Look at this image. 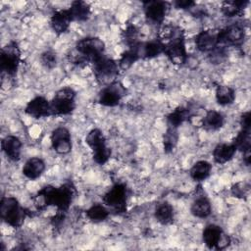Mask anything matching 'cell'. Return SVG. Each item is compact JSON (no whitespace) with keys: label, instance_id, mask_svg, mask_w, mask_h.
I'll return each instance as SVG.
<instances>
[{"label":"cell","instance_id":"4316f807","mask_svg":"<svg viewBox=\"0 0 251 251\" xmlns=\"http://www.w3.org/2000/svg\"><path fill=\"white\" fill-rule=\"evenodd\" d=\"M154 216L161 225H170L174 221V208L170 203L163 202L156 207Z\"/></svg>","mask_w":251,"mask_h":251},{"label":"cell","instance_id":"8d00e7d4","mask_svg":"<svg viewBox=\"0 0 251 251\" xmlns=\"http://www.w3.org/2000/svg\"><path fill=\"white\" fill-rule=\"evenodd\" d=\"M248 186L243 182H237L231 187V194L237 198H245L248 192Z\"/></svg>","mask_w":251,"mask_h":251},{"label":"cell","instance_id":"5b68a950","mask_svg":"<svg viewBox=\"0 0 251 251\" xmlns=\"http://www.w3.org/2000/svg\"><path fill=\"white\" fill-rule=\"evenodd\" d=\"M75 91L69 86L59 89L50 101L51 116H63L73 113L75 109Z\"/></svg>","mask_w":251,"mask_h":251},{"label":"cell","instance_id":"8fae6325","mask_svg":"<svg viewBox=\"0 0 251 251\" xmlns=\"http://www.w3.org/2000/svg\"><path fill=\"white\" fill-rule=\"evenodd\" d=\"M245 28L240 23H233L219 30L218 42L221 46H239L244 42Z\"/></svg>","mask_w":251,"mask_h":251},{"label":"cell","instance_id":"cb8c5ba5","mask_svg":"<svg viewBox=\"0 0 251 251\" xmlns=\"http://www.w3.org/2000/svg\"><path fill=\"white\" fill-rule=\"evenodd\" d=\"M248 4V0H226L222 3L221 11L225 17L232 18L240 15Z\"/></svg>","mask_w":251,"mask_h":251},{"label":"cell","instance_id":"9c48e42d","mask_svg":"<svg viewBox=\"0 0 251 251\" xmlns=\"http://www.w3.org/2000/svg\"><path fill=\"white\" fill-rule=\"evenodd\" d=\"M127 188L125 183H115L103 196L104 203L114 212L121 214L126 210Z\"/></svg>","mask_w":251,"mask_h":251},{"label":"cell","instance_id":"d6a6232c","mask_svg":"<svg viewBox=\"0 0 251 251\" xmlns=\"http://www.w3.org/2000/svg\"><path fill=\"white\" fill-rule=\"evenodd\" d=\"M177 139H178V134H177L176 128L168 126V128H167V130H166V132L163 136L164 151L166 153L172 152L176 146Z\"/></svg>","mask_w":251,"mask_h":251},{"label":"cell","instance_id":"484cf974","mask_svg":"<svg viewBox=\"0 0 251 251\" xmlns=\"http://www.w3.org/2000/svg\"><path fill=\"white\" fill-rule=\"evenodd\" d=\"M190 212L196 218L204 219L209 217L212 212V206L209 199L205 196L196 198L191 205Z\"/></svg>","mask_w":251,"mask_h":251},{"label":"cell","instance_id":"8992f818","mask_svg":"<svg viewBox=\"0 0 251 251\" xmlns=\"http://www.w3.org/2000/svg\"><path fill=\"white\" fill-rule=\"evenodd\" d=\"M85 142L91 148L93 160L97 164L104 165L108 162L111 157V149L106 145V138L101 129H91L85 137Z\"/></svg>","mask_w":251,"mask_h":251},{"label":"cell","instance_id":"4fadbf2b","mask_svg":"<svg viewBox=\"0 0 251 251\" xmlns=\"http://www.w3.org/2000/svg\"><path fill=\"white\" fill-rule=\"evenodd\" d=\"M143 10L146 20L152 25L163 24L167 12L169 10V3L160 0L143 1Z\"/></svg>","mask_w":251,"mask_h":251},{"label":"cell","instance_id":"e0dca14e","mask_svg":"<svg viewBox=\"0 0 251 251\" xmlns=\"http://www.w3.org/2000/svg\"><path fill=\"white\" fill-rule=\"evenodd\" d=\"M219 30L216 29H206L200 31L195 36V44L197 49L203 53H210L218 45Z\"/></svg>","mask_w":251,"mask_h":251},{"label":"cell","instance_id":"277c9868","mask_svg":"<svg viewBox=\"0 0 251 251\" xmlns=\"http://www.w3.org/2000/svg\"><path fill=\"white\" fill-rule=\"evenodd\" d=\"M105 44L98 37H85L75 44L76 55L84 62L95 63L104 56Z\"/></svg>","mask_w":251,"mask_h":251},{"label":"cell","instance_id":"ffe728a7","mask_svg":"<svg viewBox=\"0 0 251 251\" xmlns=\"http://www.w3.org/2000/svg\"><path fill=\"white\" fill-rule=\"evenodd\" d=\"M45 170V163L41 158L32 157L23 167V175L29 179L38 178Z\"/></svg>","mask_w":251,"mask_h":251},{"label":"cell","instance_id":"52a82bcc","mask_svg":"<svg viewBox=\"0 0 251 251\" xmlns=\"http://www.w3.org/2000/svg\"><path fill=\"white\" fill-rule=\"evenodd\" d=\"M21 62V50L16 41H10L1 49L0 69L9 76H14Z\"/></svg>","mask_w":251,"mask_h":251},{"label":"cell","instance_id":"ac0fdd59","mask_svg":"<svg viewBox=\"0 0 251 251\" xmlns=\"http://www.w3.org/2000/svg\"><path fill=\"white\" fill-rule=\"evenodd\" d=\"M2 151L11 161H19L22 151V141L15 135H7L1 141Z\"/></svg>","mask_w":251,"mask_h":251},{"label":"cell","instance_id":"f35d334b","mask_svg":"<svg viewBox=\"0 0 251 251\" xmlns=\"http://www.w3.org/2000/svg\"><path fill=\"white\" fill-rule=\"evenodd\" d=\"M240 126L241 129H250L251 127V115L250 112L247 111L243 113L240 117Z\"/></svg>","mask_w":251,"mask_h":251},{"label":"cell","instance_id":"6da1fadb","mask_svg":"<svg viewBox=\"0 0 251 251\" xmlns=\"http://www.w3.org/2000/svg\"><path fill=\"white\" fill-rule=\"evenodd\" d=\"M76 193L72 181L62 184L60 187L47 185L41 188L34 197L35 206L38 210L48 206H55L59 212L66 213Z\"/></svg>","mask_w":251,"mask_h":251},{"label":"cell","instance_id":"74e56055","mask_svg":"<svg viewBox=\"0 0 251 251\" xmlns=\"http://www.w3.org/2000/svg\"><path fill=\"white\" fill-rule=\"evenodd\" d=\"M174 6L177 9L187 10V9H191L193 6H195V2L192 0H176L174 2Z\"/></svg>","mask_w":251,"mask_h":251},{"label":"cell","instance_id":"d590c367","mask_svg":"<svg viewBox=\"0 0 251 251\" xmlns=\"http://www.w3.org/2000/svg\"><path fill=\"white\" fill-rule=\"evenodd\" d=\"M40 61L46 69H53L57 65L56 53L51 50H47L41 54Z\"/></svg>","mask_w":251,"mask_h":251},{"label":"cell","instance_id":"ba28073f","mask_svg":"<svg viewBox=\"0 0 251 251\" xmlns=\"http://www.w3.org/2000/svg\"><path fill=\"white\" fill-rule=\"evenodd\" d=\"M119 65L112 58L105 57V55L93 63V73L98 82L102 84H110L116 80L119 74Z\"/></svg>","mask_w":251,"mask_h":251},{"label":"cell","instance_id":"836d02e7","mask_svg":"<svg viewBox=\"0 0 251 251\" xmlns=\"http://www.w3.org/2000/svg\"><path fill=\"white\" fill-rule=\"evenodd\" d=\"M138 28L133 25H127V27L124 30L123 32V38H124V41L127 44L128 47H131L133 45H135L136 43H138Z\"/></svg>","mask_w":251,"mask_h":251},{"label":"cell","instance_id":"603a6c76","mask_svg":"<svg viewBox=\"0 0 251 251\" xmlns=\"http://www.w3.org/2000/svg\"><path fill=\"white\" fill-rule=\"evenodd\" d=\"M191 116H192V113L189 108L179 106L167 116L168 126L177 128L181 124L187 121Z\"/></svg>","mask_w":251,"mask_h":251},{"label":"cell","instance_id":"44dd1931","mask_svg":"<svg viewBox=\"0 0 251 251\" xmlns=\"http://www.w3.org/2000/svg\"><path fill=\"white\" fill-rule=\"evenodd\" d=\"M72 22H84L86 21L91 13L90 6L84 1H74L71 7L68 9Z\"/></svg>","mask_w":251,"mask_h":251},{"label":"cell","instance_id":"f1b7e54d","mask_svg":"<svg viewBox=\"0 0 251 251\" xmlns=\"http://www.w3.org/2000/svg\"><path fill=\"white\" fill-rule=\"evenodd\" d=\"M216 100L222 106L230 105L235 100V91L227 85H219L216 88Z\"/></svg>","mask_w":251,"mask_h":251},{"label":"cell","instance_id":"7402d4cb","mask_svg":"<svg viewBox=\"0 0 251 251\" xmlns=\"http://www.w3.org/2000/svg\"><path fill=\"white\" fill-rule=\"evenodd\" d=\"M236 149L233 144L221 143L218 144L213 150V158L214 161L218 164H226L233 158Z\"/></svg>","mask_w":251,"mask_h":251},{"label":"cell","instance_id":"f546056e","mask_svg":"<svg viewBox=\"0 0 251 251\" xmlns=\"http://www.w3.org/2000/svg\"><path fill=\"white\" fill-rule=\"evenodd\" d=\"M109 214H110L109 210L105 206H103L102 204H99V203L93 204L85 211L86 217L94 223H99V222L105 221L109 217Z\"/></svg>","mask_w":251,"mask_h":251},{"label":"cell","instance_id":"3957f363","mask_svg":"<svg viewBox=\"0 0 251 251\" xmlns=\"http://www.w3.org/2000/svg\"><path fill=\"white\" fill-rule=\"evenodd\" d=\"M0 217L9 226L19 227L25 221V212L17 198L4 196L0 202Z\"/></svg>","mask_w":251,"mask_h":251},{"label":"cell","instance_id":"7c38bea8","mask_svg":"<svg viewBox=\"0 0 251 251\" xmlns=\"http://www.w3.org/2000/svg\"><path fill=\"white\" fill-rule=\"evenodd\" d=\"M126 93V89L124 84L119 80H114L101 89L98 95V103L107 107H115L119 105Z\"/></svg>","mask_w":251,"mask_h":251},{"label":"cell","instance_id":"e575fe53","mask_svg":"<svg viewBox=\"0 0 251 251\" xmlns=\"http://www.w3.org/2000/svg\"><path fill=\"white\" fill-rule=\"evenodd\" d=\"M209 54V59L214 64L222 63L226 57V49L225 46L218 45L214 50H212Z\"/></svg>","mask_w":251,"mask_h":251},{"label":"cell","instance_id":"2e32d148","mask_svg":"<svg viewBox=\"0 0 251 251\" xmlns=\"http://www.w3.org/2000/svg\"><path fill=\"white\" fill-rule=\"evenodd\" d=\"M25 112L33 119L47 118L51 116L50 101L43 96H36L26 104Z\"/></svg>","mask_w":251,"mask_h":251},{"label":"cell","instance_id":"4dcf8cb0","mask_svg":"<svg viewBox=\"0 0 251 251\" xmlns=\"http://www.w3.org/2000/svg\"><path fill=\"white\" fill-rule=\"evenodd\" d=\"M232 144L236 150L242 153L251 150V134L250 129H241L236 137L233 139Z\"/></svg>","mask_w":251,"mask_h":251},{"label":"cell","instance_id":"9a60e30c","mask_svg":"<svg viewBox=\"0 0 251 251\" xmlns=\"http://www.w3.org/2000/svg\"><path fill=\"white\" fill-rule=\"evenodd\" d=\"M137 51L139 59H152L164 54L165 43L162 39L155 38L146 42H138L133 45Z\"/></svg>","mask_w":251,"mask_h":251},{"label":"cell","instance_id":"d4e9b609","mask_svg":"<svg viewBox=\"0 0 251 251\" xmlns=\"http://www.w3.org/2000/svg\"><path fill=\"white\" fill-rule=\"evenodd\" d=\"M225 118L216 110H209L202 120V126L206 130H218L223 127Z\"/></svg>","mask_w":251,"mask_h":251},{"label":"cell","instance_id":"d6986e66","mask_svg":"<svg viewBox=\"0 0 251 251\" xmlns=\"http://www.w3.org/2000/svg\"><path fill=\"white\" fill-rule=\"evenodd\" d=\"M71 23L72 19L70 17L68 9L56 11L50 19V25L53 31L58 35L65 33L69 29Z\"/></svg>","mask_w":251,"mask_h":251},{"label":"cell","instance_id":"30bf717a","mask_svg":"<svg viewBox=\"0 0 251 251\" xmlns=\"http://www.w3.org/2000/svg\"><path fill=\"white\" fill-rule=\"evenodd\" d=\"M202 239L209 249L223 250L230 244L229 236L224 232L220 226L215 224L208 225L204 228L202 232Z\"/></svg>","mask_w":251,"mask_h":251},{"label":"cell","instance_id":"83f0119b","mask_svg":"<svg viewBox=\"0 0 251 251\" xmlns=\"http://www.w3.org/2000/svg\"><path fill=\"white\" fill-rule=\"evenodd\" d=\"M211 170H212V165L205 160H201L196 162L192 166L189 174L193 180L203 181L210 176Z\"/></svg>","mask_w":251,"mask_h":251},{"label":"cell","instance_id":"7a4b0ae2","mask_svg":"<svg viewBox=\"0 0 251 251\" xmlns=\"http://www.w3.org/2000/svg\"><path fill=\"white\" fill-rule=\"evenodd\" d=\"M170 41L165 43L164 54L174 65H183L187 60V52L183 32L178 27H173L170 30Z\"/></svg>","mask_w":251,"mask_h":251},{"label":"cell","instance_id":"5bb4252c","mask_svg":"<svg viewBox=\"0 0 251 251\" xmlns=\"http://www.w3.org/2000/svg\"><path fill=\"white\" fill-rule=\"evenodd\" d=\"M51 144L54 151L60 155L70 153L73 147L70 130L65 126L55 128L51 133Z\"/></svg>","mask_w":251,"mask_h":251},{"label":"cell","instance_id":"1f68e13d","mask_svg":"<svg viewBox=\"0 0 251 251\" xmlns=\"http://www.w3.org/2000/svg\"><path fill=\"white\" fill-rule=\"evenodd\" d=\"M137 60H139L137 51L134 46H131V47H128V49L122 54L121 59L118 62V65L120 70L126 71L129 69Z\"/></svg>","mask_w":251,"mask_h":251}]
</instances>
